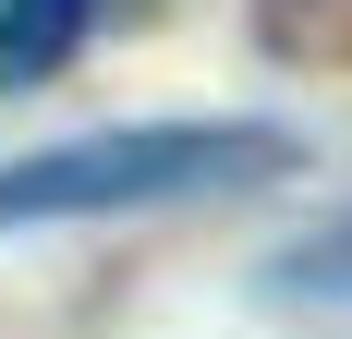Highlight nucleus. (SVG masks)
Segmentation results:
<instances>
[{"instance_id": "nucleus-2", "label": "nucleus", "mask_w": 352, "mask_h": 339, "mask_svg": "<svg viewBox=\"0 0 352 339\" xmlns=\"http://www.w3.org/2000/svg\"><path fill=\"white\" fill-rule=\"evenodd\" d=\"M85 36V0H0V85H49Z\"/></svg>"}, {"instance_id": "nucleus-3", "label": "nucleus", "mask_w": 352, "mask_h": 339, "mask_svg": "<svg viewBox=\"0 0 352 339\" xmlns=\"http://www.w3.org/2000/svg\"><path fill=\"white\" fill-rule=\"evenodd\" d=\"M292 279H304V291H352V231L316 242V255H292Z\"/></svg>"}, {"instance_id": "nucleus-1", "label": "nucleus", "mask_w": 352, "mask_h": 339, "mask_svg": "<svg viewBox=\"0 0 352 339\" xmlns=\"http://www.w3.org/2000/svg\"><path fill=\"white\" fill-rule=\"evenodd\" d=\"M304 145L280 121H109V134L0 158V231H49V218H134V206H207L280 182Z\"/></svg>"}]
</instances>
